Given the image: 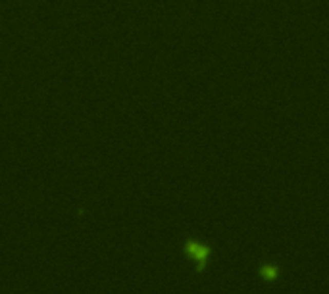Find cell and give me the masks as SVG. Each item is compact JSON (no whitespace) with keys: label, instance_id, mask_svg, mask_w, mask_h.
Returning a JSON list of instances; mask_svg holds the SVG:
<instances>
[{"label":"cell","instance_id":"cell-1","mask_svg":"<svg viewBox=\"0 0 329 294\" xmlns=\"http://www.w3.org/2000/svg\"><path fill=\"white\" fill-rule=\"evenodd\" d=\"M189 250H191L192 256H197L199 260H204V258H206V250L197 246V244H189Z\"/></svg>","mask_w":329,"mask_h":294}]
</instances>
